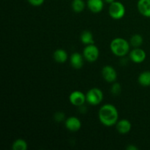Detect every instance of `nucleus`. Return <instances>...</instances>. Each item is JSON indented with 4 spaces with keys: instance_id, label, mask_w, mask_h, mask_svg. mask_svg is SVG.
<instances>
[{
    "instance_id": "obj_8",
    "label": "nucleus",
    "mask_w": 150,
    "mask_h": 150,
    "mask_svg": "<svg viewBox=\"0 0 150 150\" xmlns=\"http://www.w3.org/2000/svg\"><path fill=\"white\" fill-rule=\"evenodd\" d=\"M146 58V54L142 48H135L130 52V59L136 64L142 63Z\"/></svg>"
},
{
    "instance_id": "obj_23",
    "label": "nucleus",
    "mask_w": 150,
    "mask_h": 150,
    "mask_svg": "<svg viewBox=\"0 0 150 150\" xmlns=\"http://www.w3.org/2000/svg\"><path fill=\"white\" fill-rule=\"evenodd\" d=\"M127 150H138V148L136 147V146H134V145H129L127 147Z\"/></svg>"
},
{
    "instance_id": "obj_9",
    "label": "nucleus",
    "mask_w": 150,
    "mask_h": 150,
    "mask_svg": "<svg viewBox=\"0 0 150 150\" xmlns=\"http://www.w3.org/2000/svg\"><path fill=\"white\" fill-rule=\"evenodd\" d=\"M65 127L69 131L76 132L81 127V122L78 117H70L65 120Z\"/></svg>"
},
{
    "instance_id": "obj_12",
    "label": "nucleus",
    "mask_w": 150,
    "mask_h": 150,
    "mask_svg": "<svg viewBox=\"0 0 150 150\" xmlns=\"http://www.w3.org/2000/svg\"><path fill=\"white\" fill-rule=\"evenodd\" d=\"M137 7L142 16L150 18V0H139Z\"/></svg>"
},
{
    "instance_id": "obj_4",
    "label": "nucleus",
    "mask_w": 150,
    "mask_h": 150,
    "mask_svg": "<svg viewBox=\"0 0 150 150\" xmlns=\"http://www.w3.org/2000/svg\"><path fill=\"white\" fill-rule=\"evenodd\" d=\"M86 99L89 105H98L103 101V93L102 90L98 88H92L86 92Z\"/></svg>"
},
{
    "instance_id": "obj_13",
    "label": "nucleus",
    "mask_w": 150,
    "mask_h": 150,
    "mask_svg": "<svg viewBox=\"0 0 150 150\" xmlns=\"http://www.w3.org/2000/svg\"><path fill=\"white\" fill-rule=\"evenodd\" d=\"M83 56L78 52L73 53L70 57V64L73 68L79 70L83 65Z\"/></svg>"
},
{
    "instance_id": "obj_17",
    "label": "nucleus",
    "mask_w": 150,
    "mask_h": 150,
    "mask_svg": "<svg viewBox=\"0 0 150 150\" xmlns=\"http://www.w3.org/2000/svg\"><path fill=\"white\" fill-rule=\"evenodd\" d=\"M12 149L13 150H26L28 149V144L23 139H18L13 142Z\"/></svg>"
},
{
    "instance_id": "obj_22",
    "label": "nucleus",
    "mask_w": 150,
    "mask_h": 150,
    "mask_svg": "<svg viewBox=\"0 0 150 150\" xmlns=\"http://www.w3.org/2000/svg\"><path fill=\"white\" fill-rule=\"evenodd\" d=\"M27 1L34 7H39L43 4L45 0H27Z\"/></svg>"
},
{
    "instance_id": "obj_3",
    "label": "nucleus",
    "mask_w": 150,
    "mask_h": 150,
    "mask_svg": "<svg viewBox=\"0 0 150 150\" xmlns=\"http://www.w3.org/2000/svg\"><path fill=\"white\" fill-rule=\"evenodd\" d=\"M125 7L122 2L118 1H114L110 4L108 7L109 16L115 20H120L125 15Z\"/></svg>"
},
{
    "instance_id": "obj_11",
    "label": "nucleus",
    "mask_w": 150,
    "mask_h": 150,
    "mask_svg": "<svg viewBox=\"0 0 150 150\" xmlns=\"http://www.w3.org/2000/svg\"><path fill=\"white\" fill-rule=\"evenodd\" d=\"M87 7L92 13H100L104 7V0H87Z\"/></svg>"
},
{
    "instance_id": "obj_7",
    "label": "nucleus",
    "mask_w": 150,
    "mask_h": 150,
    "mask_svg": "<svg viewBox=\"0 0 150 150\" xmlns=\"http://www.w3.org/2000/svg\"><path fill=\"white\" fill-rule=\"evenodd\" d=\"M102 76L105 81L114 83L117 79V73L111 65H105L102 69Z\"/></svg>"
},
{
    "instance_id": "obj_19",
    "label": "nucleus",
    "mask_w": 150,
    "mask_h": 150,
    "mask_svg": "<svg viewBox=\"0 0 150 150\" xmlns=\"http://www.w3.org/2000/svg\"><path fill=\"white\" fill-rule=\"evenodd\" d=\"M144 39L143 37L139 34L133 35L130 40V43L134 48H140L141 45L143 44Z\"/></svg>"
},
{
    "instance_id": "obj_1",
    "label": "nucleus",
    "mask_w": 150,
    "mask_h": 150,
    "mask_svg": "<svg viewBox=\"0 0 150 150\" xmlns=\"http://www.w3.org/2000/svg\"><path fill=\"white\" fill-rule=\"evenodd\" d=\"M100 122L106 127L115 125L119 120V112L117 108L111 104L102 105L98 112Z\"/></svg>"
},
{
    "instance_id": "obj_20",
    "label": "nucleus",
    "mask_w": 150,
    "mask_h": 150,
    "mask_svg": "<svg viewBox=\"0 0 150 150\" xmlns=\"http://www.w3.org/2000/svg\"><path fill=\"white\" fill-rule=\"evenodd\" d=\"M122 91V86L120 85V83H114V84L111 86V92L114 95H119L120 93H121Z\"/></svg>"
},
{
    "instance_id": "obj_5",
    "label": "nucleus",
    "mask_w": 150,
    "mask_h": 150,
    "mask_svg": "<svg viewBox=\"0 0 150 150\" xmlns=\"http://www.w3.org/2000/svg\"><path fill=\"white\" fill-rule=\"evenodd\" d=\"M100 51L98 47L94 44L86 45L83 51V56L85 59L89 62L97 61L99 57Z\"/></svg>"
},
{
    "instance_id": "obj_15",
    "label": "nucleus",
    "mask_w": 150,
    "mask_h": 150,
    "mask_svg": "<svg viewBox=\"0 0 150 150\" xmlns=\"http://www.w3.org/2000/svg\"><path fill=\"white\" fill-rule=\"evenodd\" d=\"M138 81L142 86H150V71H144L139 76Z\"/></svg>"
},
{
    "instance_id": "obj_21",
    "label": "nucleus",
    "mask_w": 150,
    "mask_h": 150,
    "mask_svg": "<svg viewBox=\"0 0 150 150\" xmlns=\"http://www.w3.org/2000/svg\"><path fill=\"white\" fill-rule=\"evenodd\" d=\"M64 118H65V114L63 112H57L54 114V120L58 122L64 121Z\"/></svg>"
},
{
    "instance_id": "obj_18",
    "label": "nucleus",
    "mask_w": 150,
    "mask_h": 150,
    "mask_svg": "<svg viewBox=\"0 0 150 150\" xmlns=\"http://www.w3.org/2000/svg\"><path fill=\"white\" fill-rule=\"evenodd\" d=\"M71 6L75 13H81L85 8V2L83 0H73Z\"/></svg>"
},
{
    "instance_id": "obj_14",
    "label": "nucleus",
    "mask_w": 150,
    "mask_h": 150,
    "mask_svg": "<svg viewBox=\"0 0 150 150\" xmlns=\"http://www.w3.org/2000/svg\"><path fill=\"white\" fill-rule=\"evenodd\" d=\"M53 57H54V60L57 62L62 64V63H64L67 61V58H68V55H67V53L66 52L65 50L59 48V49H57L54 51V54H53Z\"/></svg>"
},
{
    "instance_id": "obj_6",
    "label": "nucleus",
    "mask_w": 150,
    "mask_h": 150,
    "mask_svg": "<svg viewBox=\"0 0 150 150\" xmlns=\"http://www.w3.org/2000/svg\"><path fill=\"white\" fill-rule=\"evenodd\" d=\"M69 100L72 105L77 107H81L83 105L85 102H86V95H84L81 91H73L69 96Z\"/></svg>"
},
{
    "instance_id": "obj_24",
    "label": "nucleus",
    "mask_w": 150,
    "mask_h": 150,
    "mask_svg": "<svg viewBox=\"0 0 150 150\" xmlns=\"http://www.w3.org/2000/svg\"><path fill=\"white\" fill-rule=\"evenodd\" d=\"M114 1H115V0H104V1H105V2L108 3V4H111V3L114 2Z\"/></svg>"
},
{
    "instance_id": "obj_2",
    "label": "nucleus",
    "mask_w": 150,
    "mask_h": 150,
    "mask_svg": "<svg viewBox=\"0 0 150 150\" xmlns=\"http://www.w3.org/2000/svg\"><path fill=\"white\" fill-rule=\"evenodd\" d=\"M130 44L127 40L122 38H114L110 43V49L115 56L123 57L129 53Z\"/></svg>"
},
{
    "instance_id": "obj_10",
    "label": "nucleus",
    "mask_w": 150,
    "mask_h": 150,
    "mask_svg": "<svg viewBox=\"0 0 150 150\" xmlns=\"http://www.w3.org/2000/svg\"><path fill=\"white\" fill-rule=\"evenodd\" d=\"M131 123H130V122L128 120H126V119L118 120V122L116 124V128H117V131L120 134L122 135H125L128 133L130 131V130H131Z\"/></svg>"
},
{
    "instance_id": "obj_16",
    "label": "nucleus",
    "mask_w": 150,
    "mask_h": 150,
    "mask_svg": "<svg viewBox=\"0 0 150 150\" xmlns=\"http://www.w3.org/2000/svg\"><path fill=\"white\" fill-rule=\"evenodd\" d=\"M81 41L85 45H90V44H94V37L92 32L90 31L85 30L81 33L80 37Z\"/></svg>"
}]
</instances>
